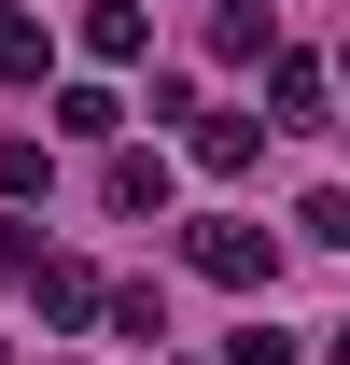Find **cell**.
<instances>
[{"label": "cell", "mask_w": 350, "mask_h": 365, "mask_svg": "<svg viewBox=\"0 0 350 365\" xmlns=\"http://www.w3.org/2000/svg\"><path fill=\"white\" fill-rule=\"evenodd\" d=\"M28 295H43V323H98V309H112V281H98L85 253H43V267H28Z\"/></svg>", "instance_id": "cell-2"}, {"label": "cell", "mask_w": 350, "mask_h": 365, "mask_svg": "<svg viewBox=\"0 0 350 365\" xmlns=\"http://www.w3.org/2000/svg\"><path fill=\"white\" fill-rule=\"evenodd\" d=\"M140 43H154V14H140V0H85V56H98V71H127Z\"/></svg>", "instance_id": "cell-3"}, {"label": "cell", "mask_w": 350, "mask_h": 365, "mask_svg": "<svg viewBox=\"0 0 350 365\" xmlns=\"http://www.w3.org/2000/svg\"><path fill=\"white\" fill-rule=\"evenodd\" d=\"M98 197H112L127 225H140V211H169V155H112V169H98Z\"/></svg>", "instance_id": "cell-4"}, {"label": "cell", "mask_w": 350, "mask_h": 365, "mask_svg": "<svg viewBox=\"0 0 350 365\" xmlns=\"http://www.w3.org/2000/svg\"><path fill=\"white\" fill-rule=\"evenodd\" d=\"M182 253H196V281H224V295H253L280 253H266V225H238V211H211V225H182Z\"/></svg>", "instance_id": "cell-1"}, {"label": "cell", "mask_w": 350, "mask_h": 365, "mask_svg": "<svg viewBox=\"0 0 350 365\" xmlns=\"http://www.w3.org/2000/svg\"><path fill=\"white\" fill-rule=\"evenodd\" d=\"M224 365H308V351L280 337V323H238V337H224Z\"/></svg>", "instance_id": "cell-11"}, {"label": "cell", "mask_w": 350, "mask_h": 365, "mask_svg": "<svg viewBox=\"0 0 350 365\" xmlns=\"http://www.w3.org/2000/svg\"><path fill=\"white\" fill-rule=\"evenodd\" d=\"M322 365H350V323H336V337H322Z\"/></svg>", "instance_id": "cell-14"}, {"label": "cell", "mask_w": 350, "mask_h": 365, "mask_svg": "<svg viewBox=\"0 0 350 365\" xmlns=\"http://www.w3.org/2000/svg\"><path fill=\"white\" fill-rule=\"evenodd\" d=\"M0 85H43V29L28 14H0Z\"/></svg>", "instance_id": "cell-10"}, {"label": "cell", "mask_w": 350, "mask_h": 365, "mask_svg": "<svg viewBox=\"0 0 350 365\" xmlns=\"http://www.w3.org/2000/svg\"><path fill=\"white\" fill-rule=\"evenodd\" d=\"M295 225H308V239H322V253H336V239H350V182H322V197H308Z\"/></svg>", "instance_id": "cell-13"}, {"label": "cell", "mask_w": 350, "mask_h": 365, "mask_svg": "<svg viewBox=\"0 0 350 365\" xmlns=\"http://www.w3.org/2000/svg\"><path fill=\"white\" fill-rule=\"evenodd\" d=\"M0 365H14V351H0Z\"/></svg>", "instance_id": "cell-15"}, {"label": "cell", "mask_w": 350, "mask_h": 365, "mask_svg": "<svg viewBox=\"0 0 350 365\" xmlns=\"http://www.w3.org/2000/svg\"><path fill=\"white\" fill-rule=\"evenodd\" d=\"M43 182H56V169H43V140H0V197H43Z\"/></svg>", "instance_id": "cell-12"}, {"label": "cell", "mask_w": 350, "mask_h": 365, "mask_svg": "<svg viewBox=\"0 0 350 365\" xmlns=\"http://www.w3.org/2000/svg\"><path fill=\"white\" fill-rule=\"evenodd\" d=\"M211 56H266V0H224V14H211Z\"/></svg>", "instance_id": "cell-9"}, {"label": "cell", "mask_w": 350, "mask_h": 365, "mask_svg": "<svg viewBox=\"0 0 350 365\" xmlns=\"http://www.w3.org/2000/svg\"><path fill=\"white\" fill-rule=\"evenodd\" d=\"M56 127H70V140H112V127H127V98H112V85H56Z\"/></svg>", "instance_id": "cell-7"}, {"label": "cell", "mask_w": 350, "mask_h": 365, "mask_svg": "<svg viewBox=\"0 0 350 365\" xmlns=\"http://www.w3.org/2000/svg\"><path fill=\"white\" fill-rule=\"evenodd\" d=\"M112 337H169V295L154 281H112Z\"/></svg>", "instance_id": "cell-8"}, {"label": "cell", "mask_w": 350, "mask_h": 365, "mask_svg": "<svg viewBox=\"0 0 350 365\" xmlns=\"http://www.w3.org/2000/svg\"><path fill=\"white\" fill-rule=\"evenodd\" d=\"M253 113H224V98H196V169H253Z\"/></svg>", "instance_id": "cell-5"}, {"label": "cell", "mask_w": 350, "mask_h": 365, "mask_svg": "<svg viewBox=\"0 0 350 365\" xmlns=\"http://www.w3.org/2000/svg\"><path fill=\"white\" fill-rule=\"evenodd\" d=\"M308 113H322V71L280 56V71H266V127H308Z\"/></svg>", "instance_id": "cell-6"}]
</instances>
